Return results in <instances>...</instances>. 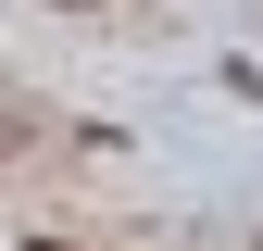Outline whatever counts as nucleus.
Wrapping results in <instances>:
<instances>
[{
	"instance_id": "nucleus-1",
	"label": "nucleus",
	"mask_w": 263,
	"mask_h": 251,
	"mask_svg": "<svg viewBox=\"0 0 263 251\" xmlns=\"http://www.w3.org/2000/svg\"><path fill=\"white\" fill-rule=\"evenodd\" d=\"M0 151H13V113H0Z\"/></svg>"
},
{
	"instance_id": "nucleus-2",
	"label": "nucleus",
	"mask_w": 263,
	"mask_h": 251,
	"mask_svg": "<svg viewBox=\"0 0 263 251\" xmlns=\"http://www.w3.org/2000/svg\"><path fill=\"white\" fill-rule=\"evenodd\" d=\"M25 251H63V239H25Z\"/></svg>"
}]
</instances>
